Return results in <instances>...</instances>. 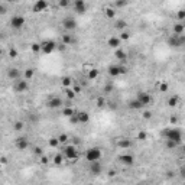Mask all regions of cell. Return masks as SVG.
Masks as SVG:
<instances>
[{"instance_id": "cell-1", "label": "cell", "mask_w": 185, "mask_h": 185, "mask_svg": "<svg viewBox=\"0 0 185 185\" xmlns=\"http://www.w3.org/2000/svg\"><path fill=\"white\" fill-rule=\"evenodd\" d=\"M161 136L165 140H172L175 143H181L182 142V132L179 130L178 127H166L161 132Z\"/></svg>"}, {"instance_id": "cell-2", "label": "cell", "mask_w": 185, "mask_h": 185, "mask_svg": "<svg viewBox=\"0 0 185 185\" xmlns=\"http://www.w3.org/2000/svg\"><path fill=\"white\" fill-rule=\"evenodd\" d=\"M103 156V152L100 148H90L86 151V159L88 162H99Z\"/></svg>"}, {"instance_id": "cell-3", "label": "cell", "mask_w": 185, "mask_h": 185, "mask_svg": "<svg viewBox=\"0 0 185 185\" xmlns=\"http://www.w3.org/2000/svg\"><path fill=\"white\" fill-rule=\"evenodd\" d=\"M62 155H64V158L68 159V161H77V158H78V152H77V148L74 145H67L65 148H64V152H62Z\"/></svg>"}, {"instance_id": "cell-4", "label": "cell", "mask_w": 185, "mask_h": 185, "mask_svg": "<svg viewBox=\"0 0 185 185\" xmlns=\"http://www.w3.org/2000/svg\"><path fill=\"white\" fill-rule=\"evenodd\" d=\"M136 100L142 104V107H148L149 104H152V101H153L152 96L146 91H139L138 96H136Z\"/></svg>"}, {"instance_id": "cell-5", "label": "cell", "mask_w": 185, "mask_h": 185, "mask_svg": "<svg viewBox=\"0 0 185 185\" xmlns=\"http://www.w3.org/2000/svg\"><path fill=\"white\" fill-rule=\"evenodd\" d=\"M25 23H26V19L23 16H20V15H15L13 18L10 19V26L13 28V29H16V31L23 29Z\"/></svg>"}, {"instance_id": "cell-6", "label": "cell", "mask_w": 185, "mask_h": 185, "mask_svg": "<svg viewBox=\"0 0 185 185\" xmlns=\"http://www.w3.org/2000/svg\"><path fill=\"white\" fill-rule=\"evenodd\" d=\"M62 28H64L68 33L74 32V31L77 29V20L74 19V18H71V16H67L65 19L62 20Z\"/></svg>"}, {"instance_id": "cell-7", "label": "cell", "mask_w": 185, "mask_h": 185, "mask_svg": "<svg viewBox=\"0 0 185 185\" xmlns=\"http://www.w3.org/2000/svg\"><path fill=\"white\" fill-rule=\"evenodd\" d=\"M185 44V36L184 35H171L169 38H168V45L169 46H174V48H179V46H182Z\"/></svg>"}, {"instance_id": "cell-8", "label": "cell", "mask_w": 185, "mask_h": 185, "mask_svg": "<svg viewBox=\"0 0 185 185\" xmlns=\"http://www.w3.org/2000/svg\"><path fill=\"white\" fill-rule=\"evenodd\" d=\"M28 88H29V81H26V80L20 78L13 83L15 92H25V91H28Z\"/></svg>"}, {"instance_id": "cell-9", "label": "cell", "mask_w": 185, "mask_h": 185, "mask_svg": "<svg viewBox=\"0 0 185 185\" xmlns=\"http://www.w3.org/2000/svg\"><path fill=\"white\" fill-rule=\"evenodd\" d=\"M57 49V42L55 41H45V42H42L41 44V51L44 54H51V52H54Z\"/></svg>"}, {"instance_id": "cell-10", "label": "cell", "mask_w": 185, "mask_h": 185, "mask_svg": "<svg viewBox=\"0 0 185 185\" xmlns=\"http://www.w3.org/2000/svg\"><path fill=\"white\" fill-rule=\"evenodd\" d=\"M15 145L18 148V151H26L28 148H29V139L26 136H19V138L16 139Z\"/></svg>"}, {"instance_id": "cell-11", "label": "cell", "mask_w": 185, "mask_h": 185, "mask_svg": "<svg viewBox=\"0 0 185 185\" xmlns=\"http://www.w3.org/2000/svg\"><path fill=\"white\" fill-rule=\"evenodd\" d=\"M119 162L125 166H132L135 164V156L130 155V153H123V155L119 156Z\"/></svg>"}, {"instance_id": "cell-12", "label": "cell", "mask_w": 185, "mask_h": 185, "mask_svg": "<svg viewBox=\"0 0 185 185\" xmlns=\"http://www.w3.org/2000/svg\"><path fill=\"white\" fill-rule=\"evenodd\" d=\"M46 106L49 109H60L64 106V100L61 97H51V99L46 101Z\"/></svg>"}, {"instance_id": "cell-13", "label": "cell", "mask_w": 185, "mask_h": 185, "mask_svg": "<svg viewBox=\"0 0 185 185\" xmlns=\"http://www.w3.org/2000/svg\"><path fill=\"white\" fill-rule=\"evenodd\" d=\"M7 78L12 80V81H18V80L22 78V73H20L19 68H16V67H13V68H9L7 70Z\"/></svg>"}, {"instance_id": "cell-14", "label": "cell", "mask_w": 185, "mask_h": 185, "mask_svg": "<svg viewBox=\"0 0 185 185\" xmlns=\"http://www.w3.org/2000/svg\"><path fill=\"white\" fill-rule=\"evenodd\" d=\"M73 6H74V10H75L78 15H84V13H86L87 3L84 2V0H75V2L73 3Z\"/></svg>"}, {"instance_id": "cell-15", "label": "cell", "mask_w": 185, "mask_h": 185, "mask_svg": "<svg viewBox=\"0 0 185 185\" xmlns=\"http://www.w3.org/2000/svg\"><path fill=\"white\" fill-rule=\"evenodd\" d=\"M88 171L91 175H100L103 172V165L99 162H90V166H88Z\"/></svg>"}, {"instance_id": "cell-16", "label": "cell", "mask_w": 185, "mask_h": 185, "mask_svg": "<svg viewBox=\"0 0 185 185\" xmlns=\"http://www.w3.org/2000/svg\"><path fill=\"white\" fill-rule=\"evenodd\" d=\"M62 44L65 46H73L77 44V38L73 33H65V35H62Z\"/></svg>"}, {"instance_id": "cell-17", "label": "cell", "mask_w": 185, "mask_h": 185, "mask_svg": "<svg viewBox=\"0 0 185 185\" xmlns=\"http://www.w3.org/2000/svg\"><path fill=\"white\" fill-rule=\"evenodd\" d=\"M48 6H49V3L46 2V0H38L35 5H33V12H44V10H46L48 9Z\"/></svg>"}, {"instance_id": "cell-18", "label": "cell", "mask_w": 185, "mask_h": 185, "mask_svg": "<svg viewBox=\"0 0 185 185\" xmlns=\"http://www.w3.org/2000/svg\"><path fill=\"white\" fill-rule=\"evenodd\" d=\"M117 148H120V149H130L132 148V140L127 138H120L117 140Z\"/></svg>"}, {"instance_id": "cell-19", "label": "cell", "mask_w": 185, "mask_h": 185, "mask_svg": "<svg viewBox=\"0 0 185 185\" xmlns=\"http://www.w3.org/2000/svg\"><path fill=\"white\" fill-rule=\"evenodd\" d=\"M120 44H122V41L119 39V36H112V38H109V41H107V46L112 48V49L120 48Z\"/></svg>"}, {"instance_id": "cell-20", "label": "cell", "mask_w": 185, "mask_h": 185, "mask_svg": "<svg viewBox=\"0 0 185 185\" xmlns=\"http://www.w3.org/2000/svg\"><path fill=\"white\" fill-rule=\"evenodd\" d=\"M75 116H77L78 123H88L90 122V114L87 112H78V113H75Z\"/></svg>"}, {"instance_id": "cell-21", "label": "cell", "mask_w": 185, "mask_h": 185, "mask_svg": "<svg viewBox=\"0 0 185 185\" xmlns=\"http://www.w3.org/2000/svg\"><path fill=\"white\" fill-rule=\"evenodd\" d=\"M172 31H174V33H172V35H177V36H179V35H184L185 25L182 23V22H179V23H175Z\"/></svg>"}, {"instance_id": "cell-22", "label": "cell", "mask_w": 185, "mask_h": 185, "mask_svg": "<svg viewBox=\"0 0 185 185\" xmlns=\"http://www.w3.org/2000/svg\"><path fill=\"white\" fill-rule=\"evenodd\" d=\"M114 57L119 61H122V62H126V61H127V54H126L123 49H120V48L114 49Z\"/></svg>"}, {"instance_id": "cell-23", "label": "cell", "mask_w": 185, "mask_h": 185, "mask_svg": "<svg viewBox=\"0 0 185 185\" xmlns=\"http://www.w3.org/2000/svg\"><path fill=\"white\" fill-rule=\"evenodd\" d=\"M33 77H35V70H33V68H26V70L23 71V80L31 81Z\"/></svg>"}, {"instance_id": "cell-24", "label": "cell", "mask_w": 185, "mask_h": 185, "mask_svg": "<svg viewBox=\"0 0 185 185\" xmlns=\"http://www.w3.org/2000/svg\"><path fill=\"white\" fill-rule=\"evenodd\" d=\"M114 28H116L117 31H125L126 28H127V23H126L125 19H117L116 23H114Z\"/></svg>"}, {"instance_id": "cell-25", "label": "cell", "mask_w": 185, "mask_h": 185, "mask_svg": "<svg viewBox=\"0 0 185 185\" xmlns=\"http://www.w3.org/2000/svg\"><path fill=\"white\" fill-rule=\"evenodd\" d=\"M109 74L112 77H119L120 75V67L119 65H110L109 67Z\"/></svg>"}, {"instance_id": "cell-26", "label": "cell", "mask_w": 185, "mask_h": 185, "mask_svg": "<svg viewBox=\"0 0 185 185\" xmlns=\"http://www.w3.org/2000/svg\"><path fill=\"white\" fill-rule=\"evenodd\" d=\"M127 106H129V109H132V110H140V109H143L142 104H140L136 99L132 100V101H129V104H127Z\"/></svg>"}, {"instance_id": "cell-27", "label": "cell", "mask_w": 185, "mask_h": 185, "mask_svg": "<svg viewBox=\"0 0 185 185\" xmlns=\"http://www.w3.org/2000/svg\"><path fill=\"white\" fill-rule=\"evenodd\" d=\"M104 15H106L107 19H116V10L113 7H107L104 10Z\"/></svg>"}, {"instance_id": "cell-28", "label": "cell", "mask_w": 185, "mask_h": 185, "mask_svg": "<svg viewBox=\"0 0 185 185\" xmlns=\"http://www.w3.org/2000/svg\"><path fill=\"white\" fill-rule=\"evenodd\" d=\"M58 139V142H60V145H64V143H68V140H70V136L67 135V133H61L57 136Z\"/></svg>"}, {"instance_id": "cell-29", "label": "cell", "mask_w": 185, "mask_h": 185, "mask_svg": "<svg viewBox=\"0 0 185 185\" xmlns=\"http://www.w3.org/2000/svg\"><path fill=\"white\" fill-rule=\"evenodd\" d=\"M178 103H179V97H178V96H172V97H169V100H168V106H169V107L178 106Z\"/></svg>"}, {"instance_id": "cell-30", "label": "cell", "mask_w": 185, "mask_h": 185, "mask_svg": "<svg viewBox=\"0 0 185 185\" xmlns=\"http://www.w3.org/2000/svg\"><path fill=\"white\" fill-rule=\"evenodd\" d=\"M75 112H74L73 107H64V110H62V116H65V117H71L74 116Z\"/></svg>"}, {"instance_id": "cell-31", "label": "cell", "mask_w": 185, "mask_h": 185, "mask_svg": "<svg viewBox=\"0 0 185 185\" xmlns=\"http://www.w3.org/2000/svg\"><path fill=\"white\" fill-rule=\"evenodd\" d=\"M23 127H25V125H23V122H22V120H18V122H15L13 123V130L15 132H22V130H23Z\"/></svg>"}, {"instance_id": "cell-32", "label": "cell", "mask_w": 185, "mask_h": 185, "mask_svg": "<svg viewBox=\"0 0 185 185\" xmlns=\"http://www.w3.org/2000/svg\"><path fill=\"white\" fill-rule=\"evenodd\" d=\"M61 83H62V86L65 87V88H70L71 84H73V78H71V77H62Z\"/></svg>"}, {"instance_id": "cell-33", "label": "cell", "mask_w": 185, "mask_h": 185, "mask_svg": "<svg viewBox=\"0 0 185 185\" xmlns=\"http://www.w3.org/2000/svg\"><path fill=\"white\" fill-rule=\"evenodd\" d=\"M87 77L90 80H96L97 77H99V70H96V68H91L90 71H88V74H87Z\"/></svg>"}, {"instance_id": "cell-34", "label": "cell", "mask_w": 185, "mask_h": 185, "mask_svg": "<svg viewBox=\"0 0 185 185\" xmlns=\"http://www.w3.org/2000/svg\"><path fill=\"white\" fill-rule=\"evenodd\" d=\"M62 162H64V155H62V153H58V155L54 156V164H55V165H61Z\"/></svg>"}, {"instance_id": "cell-35", "label": "cell", "mask_w": 185, "mask_h": 185, "mask_svg": "<svg viewBox=\"0 0 185 185\" xmlns=\"http://www.w3.org/2000/svg\"><path fill=\"white\" fill-rule=\"evenodd\" d=\"M48 143H49V146H51V148H54V149L60 146V142H58V139H57V138H51L49 140H48Z\"/></svg>"}, {"instance_id": "cell-36", "label": "cell", "mask_w": 185, "mask_h": 185, "mask_svg": "<svg viewBox=\"0 0 185 185\" xmlns=\"http://www.w3.org/2000/svg\"><path fill=\"white\" fill-rule=\"evenodd\" d=\"M65 94H67V99H68V100H71V101H73V100L75 99V96H77V94H75V92H74L73 90H71V88H67Z\"/></svg>"}, {"instance_id": "cell-37", "label": "cell", "mask_w": 185, "mask_h": 185, "mask_svg": "<svg viewBox=\"0 0 185 185\" xmlns=\"http://www.w3.org/2000/svg\"><path fill=\"white\" fill-rule=\"evenodd\" d=\"M165 146H166V149H175L177 146H178V143H175V142H172V140H165Z\"/></svg>"}, {"instance_id": "cell-38", "label": "cell", "mask_w": 185, "mask_h": 185, "mask_svg": "<svg viewBox=\"0 0 185 185\" xmlns=\"http://www.w3.org/2000/svg\"><path fill=\"white\" fill-rule=\"evenodd\" d=\"M96 103H97V107H99V109H103V107L106 106V100H104V97H99Z\"/></svg>"}, {"instance_id": "cell-39", "label": "cell", "mask_w": 185, "mask_h": 185, "mask_svg": "<svg viewBox=\"0 0 185 185\" xmlns=\"http://www.w3.org/2000/svg\"><path fill=\"white\" fill-rule=\"evenodd\" d=\"M113 90H114V87H113V84H106V86H104V88H103V91H104V94H109V92H112Z\"/></svg>"}, {"instance_id": "cell-40", "label": "cell", "mask_w": 185, "mask_h": 185, "mask_svg": "<svg viewBox=\"0 0 185 185\" xmlns=\"http://www.w3.org/2000/svg\"><path fill=\"white\" fill-rule=\"evenodd\" d=\"M129 38H130V33L126 32V31H123V32L120 33V36H119L120 41H126V39H129Z\"/></svg>"}, {"instance_id": "cell-41", "label": "cell", "mask_w": 185, "mask_h": 185, "mask_svg": "<svg viewBox=\"0 0 185 185\" xmlns=\"http://www.w3.org/2000/svg\"><path fill=\"white\" fill-rule=\"evenodd\" d=\"M33 153H35V155H39V156H42V155H44V149H42L41 146H35V148H33Z\"/></svg>"}, {"instance_id": "cell-42", "label": "cell", "mask_w": 185, "mask_h": 185, "mask_svg": "<svg viewBox=\"0 0 185 185\" xmlns=\"http://www.w3.org/2000/svg\"><path fill=\"white\" fill-rule=\"evenodd\" d=\"M39 162H41V165H48V164H49V158H48L46 155H42L39 159Z\"/></svg>"}, {"instance_id": "cell-43", "label": "cell", "mask_w": 185, "mask_h": 185, "mask_svg": "<svg viewBox=\"0 0 185 185\" xmlns=\"http://www.w3.org/2000/svg\"><path fill=\"white\" fill-rule=\"evenodd\" d=\"M31 49H32L33 52H41V44H38V42H36V44H32V45H31Z\"/></svg>"}, {"instance_id": "cell-44", "label": "cell", "mask_w": 185, "mask_h": 185, "mask_svg": "<svg viewBox=\"0 0 185 185\" xmlns=\"http://www.w3.org/2000/svg\"><path fill=\"white\" fill-rule=\"evenodd\" d=\"M9 57H10V58H18V51H16V49H15V48H10V49H9Z\"/></svg>"}, {"instance_id": "cell-45", "label": "cell", "mask_w": 185, "mask_h": 185, "mask_svg": "<svg viewBox=\"0 0 185 185\" xmlns=\"http://www.w3.org/2000/svg\"><path fill=\"white\" fill-rule=\"evenodd\" d=\"M168 88H169V87H168V84H166V83H162V84H159V91L166 92V91H168Z\"/></svg>"}, {"instance_id": "cell-46", "label": "cell", "mask_w": 185, "mask_h": 185, "mask_svg": "<svg viewBox=\"0 0 185 185\" xmlns=\"http://www.w3.org/2000/svg\"><path fill=\"white\" fill-rule=\"evenodd\" d=\"M138 139H139V140H142V142H143V140H146V139H148L146 132H139L138 133Z\"/></svg>"}, {"instance_id": "cell-47", "label": "cell", "mask_w": 185, "mask_h": 185, "mask_svg": "<svg viewBox=\"0 0 185 185\" xmlns=\"http://www.w3.org/2000/svg\"><path fill=\"white\" fill-rule=\"evenodd\" d=\"M7 13V6L5 3H0V15H6Z\"/></svg>"}, {"instance_id": "cell-48", "label": "cell", "mask_w": 185, "mask_h": 185, "mask_svg": "<svg viewBox=\"0 0 185 185\" xmlns=\"http://www.w3.org/2000/svg\"><path fill=\"white\" fill-rule=\"evenodd\" d=\"M177 18H178V19L182 22V20L185 19V10H179L178 13H177Z\"/></svg>"}, {"instance_id": "cell-49", "label": "cell", "mask_w": 185, "mask_h": 185, "mask_svg": "<svg viewBox=\"0 0 185 185\" xmlns=\"http://www.w3.org/2000/svg\"><path fill=\"white\" fill-rule=\"evenodd\" d=\"M58 6L67 7V6H70V2H68V0H60V2H58Z\"/></svg>"}, {"instance_id": "cell-50", "label": "cell", "mask_w": 185, "mask_h": 185, "mask_svg": "<svg viewBox=\"0 0 185 185\" xmlns=\"http://www.w3.org/2000/svg\"><path fill=\"white\" fill-rule=\"evenodd\" d=\"M126 5H127V2H116V3L113 5V6H114L116 9H117V7H125Z\"/></svg>"}, {"instance_id": "cell-51", "label": "cell", "mask_w": 185, "mask_h": 185, "mask_svg": "<svg viewBox=\"0 0 185 185\" xmlns=\"http://www.w3.org/2000/svg\"><path fill=\"white\" fill-rule=\"evenodd\" d=\"M151 117H152V112H149V110H146V112L143 113V119H145V120H149V119H151Z\"/></svg>"}, {"instance_id": "cell-52", "label": "cell", "mask_w": 185, "mask_h": 185, "mask_svg": "<svg viewBox=\"0 0 185 185\" xmlns=\"http://www.w3.org/2000/svg\"><path fill=\"white\" fill-rule=\"evenodd\" d=\"M0 164H2V165H7V158L6 156H0Z\"/></svg>"}, {"instance_id": "cell-53", "label": "cell", "mask_w": 185, "mask_h": 185, "mask_svg": "<svg viewBox=\"0 0 185 185\" xmlns=\"http://www.w3.org/2000/svg\"><path fill=\"white\" fill-rule=\"evenodd\" d=\"M57 48L60 49L61 52H64V51H65V49H67V46L64 45V44H60V45H57Z\"/></svg>"}, {"instance_id": "cell-54", "label": "cell", "mask_w": 185, "mask_h": 185, "mask_svg": "<svg viewBox=\"0 0 185 185\" xmlns=\"http://www.w3.org/2000/svg\"><path fill=\"white\" fill-rule=\"evenodd\" d=\"M73 91L75 92V94H78V92L81 91V87H80V86H75V87H74V88H73Z\"/></svg>"}, {"instance_id": "cell-55", "label": "cell", "mask_w": 185, "mask_h": 185, "mask_svg": "<svg viewBox=\"0 0 185 185\" xmlns=\"http://www.w3.org/2000/svg\"><path fill=\"white\" fill-rule=\"evenodd\" d=\"M70 120H71V123H78V120H77V116L74 114V116H71L70 117Z\"/></svg>"}, {"instance_id": "cell-56", "label": "cell", "mask_w": 185, "mask_h": 185, "mask_svg": "<svg viewBox=\"0 0 185 185\" xmlns=\"http://www.w3.org/2000/svg\"><path fill=\"white\" fill-rule=\"evenodd\" d=\"M169 120H171V123H172V125H177V123H178V119H177V117H171Z\"/></svg>"}, {"instance_id": "cell-57", "label": "cell", "mask_w": 185, "mask_h": 185, "mask_svg": "<svg viewBox=\"0 0 185 185\" xmlns=\"http://www.w3.org/2000/svg\"><path fill=\"white\" fill-rule=\"evenodd\" d=\"M109 175H110V177H114L116 174H114V171H113V169H112V171H109Z\"/></svg>"}, {"instance_id": "cell-58", "label": "cell", "mask_w": 185, "mask_h": 185, "mask_svg": "<svg viewBox=\"0 0 185 185\" xmlns=\"http://www.w3.org/2000/svg\"><path fill=\"white\" fill-rule=\"evenodd\" d=\"M2 55H3V51H2V48H0V57H2Z\"/></svg>"}, {"instance_id": "cell-59", "label": "cell", "mask_w": 185, "mask_h": 185, "mask_svg": "<svg viewBox=\"0 0 185 185\" xmlns=\"http://www.w3.org/2000/svg\"><path fill=\"white\" fill-rule=\"evenodd\" d=\"M138 185H148V184H143V182H140V184H138Z\"/></svg>"}, {"instance_id": "cell-60", "label": "cell", "mask_w": 185, "mask_h": 185, "mask_svg": "<svg viewBox=\"0 0 185 185\" xmlns=\"http://www.w3.org/2000/svg\"><path fill=\"white\" fill-rule=\"evenodd\" d=\"M0 182H2V181H0Z\"/></svg>"}]
</instances>
